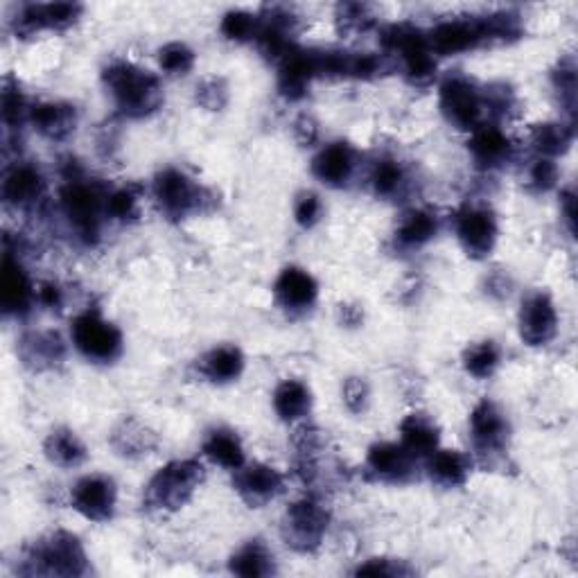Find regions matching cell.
<instances>
[{"label":"cell","instance_id":"ba28073f","mask_svg":"<svg viewBox=\"0 0 578 578\" xmlns=\"http://www.w3.org/2000/svg\"><path fill=\"white\" fill-rule=\"evenodd\" d=\"M439 106L443 118L461 129L473 134L482 125H486V106H484V89L461 72H452L439 86Z\"/></svg>","mask_w":578,"mask_h":578},{"label":"cell","instance_id":"d6986e66","mask_svg":"<svg viewBox=\"0 0 578 578\" xmlns=\"http://www.w3.org/2000/svg\"><path fill=\"white\" fill-rule=\"evenodd\" d=\"M233 486L251 509H263L282 493L285 479L276 467L267 463H244L240 470H235Z\"/></svg>","mask_w":578,"mask_h":578},{"label":"cell","instance_id":"5bb4252c","mask_svg":"<svg viewBox=\"0 0 578 578\" xmlns=\"http://www.w3.org/2000/svg\"><path fill=\"white\" fill-rule=\"evenodd\" d=\"M3 201L14 210H34L48 195V181L39 165L16 161L3 174Z\"/></svg>","mask_w":578,"mask_h":578},{"label":"cell","instance_id":"c3c4849f","mask_svg":"<svg viewBox=\"0 0 578 578\" xmlns=\"http://www.w3.org/2000/svg\"><path fill=\"white\" fill-rule=\"evenodd\" d=\"M36 301L48 310H59L63 305V289L57 282H42L36 289Z\"/></svg>","mask_w":578,"mask_h":578},{"label":"cell","instance_id":"f1b7e54d","mask_svg":"<svg viewBox=\"0 0 578 578\" xmlns=\"http://www.w3.org/2000/svg\"><path fill=\"white\" fill-rule=\"evenodd\" d=\"M204 456H208L215 465H220L224 470H240L246 463V454H244V446L238 437V431L229 429V427H215L206 434L204 439Z\"/></svg>","mask_w":578,"mask_h":578},{"label":"cell","instance_id":"8d00e7d4","mask_svg":"<svg viewBox=\"0 0 578 578\" xmlns=\"http://www.w3.org/2000/svg\"><path fill=\"white\" fill-rule=\"evenodd\" d=\"M142 188L138 184H127L108 193L106 197V220L118 224H131L140 217Z\"/></svg>","mask_w":578,"mask_h":578},{"label":"cell","instance_id":"9c48e42d","mask_svg":"<svg viewBox=\"0 0 578 578\" xmlns=\"http://www.w3.org/2000/svg\"><path fill=\"white\" fill-rule=\"evenodd\" d=\"M328 522L331 516L325 506L314 497H303L285 511L280 535L287 547L299 554H312L321 547L325 533H328Z\"/></svg>","mask_w":578,"mask_h":578},{"label":"cell","instance_id":"277c9868","mask_svg":"<svg viewBox=\"0 0 578 578\" xmlns=\"http://www.w3.org/2000/svg\"><path fill=\"white\" fill-rule=\"evenodd\" d=\"M384 55L395 59L414 86H429L437 78V55L429 48L427 32L414 23H393L382 30Z\"/></svg>","mask_w":578,"mask_h":578},{"label":"cell","instance_id":"44dd1931","mask_svg":"<svg viewBox=\"0 0 578 578\" xmlns=\"http://www.w3.org/2000/svg\"><path fill=\"white\" fill-rule=\"evenodd\" d=\"M32 129L42 138L50 142H61L76 134L80 125V112L76 104L61 102V100H48V102H36L30 108V120Z\"/></svg>","mask_w":578,"mask_h":578},{"label":"cell","instance_id":"4fadbf2b","mask_svg":"<svg viewBox=\"0 0 578 578\" xmlns=\"http://www.w3.org/2000/svg\"><path fill=\"white\" fill-rule=\"evenodd\" d=\"M70 504L91 522H108L118 509L116 482L106 475H86L72 486Z\"/></svg>","mask_w":578,"mask_h":578},{"label":"cell","instance_id":"484cf974","mask_svg":"<svg viewBox=\"0 0 578 578\" xmlns=\"http://www.w3.org/2000/svg\"><path fill=\"white\" fill-rule=\"evenodd\" d=\"M427 477L441 488H461L473 473V459L459 450H437L427 456Z\"/></svg>","mask_w":578,"mask_h":578},{"label":"cell","instance_id":"4316f807","mask_svg":"<svg viewBox=\"0 0 578 578\" xmlns=\"http://www.w3.org/2000/svg\"><path fill=\"white\" fill-rule=\"evenodd\" d=\"M441 427L431 416L414 412L401 423V446L418 461L439 450Z\"/></svg>","mask_w":578,"mask_h":578},{"label":"cell","instance_id":"d4e9b609","mask_svg":"<svg viewBox=\"0 0 578 578\" xmlns=\"http://www.w3.org/2000/svg\"><path fill=\"white\" fill-rule=\"evenodd\" d=\"M244 367H246L244 352L235 344L215 346L206 355H201L197 361L199 375L212 384H231L240 380V375L244 373Z\"/></svg>","mask_w":578,"mask_h":578},{"label":"cell","instance_id":"7a4b0ae2","mask_svg":"<svg viewBox=\"0 0 578 578\" xmlns=\"http://www.w3.org/2000/svg\"><path fill=\"white\" fill-rule=\"evenodd\" d=\"M104 89L125 118H148L163 104V86L154 72L131 61H112L102 70Z\"/></svg>","mask_w":578,"mask_h":578},{"label":"cell","instance_id":"9a60e30c","mask_svg":"<svg viewBox=\"0 0 578 578\" xmlns=\"http://www.w3.org/2000/svg\"><path fill=\"white\" fill-rule=\"evenodd\" d=\"M518 328L524 344L540 348L558 335V310L547 292H533L522 301Z\"/></svg>","mask_w":578,"mask_h":578},{"label":"cell","instance_id":"30bf717a","mask_svg":"<svg viewBox=\"0 0 578 578\" xmlns=\"http://www.w3.org/2000/svg\"><path fill=\"white\" fill-rule=\"evenodd\" d=\"M456 240L467 258L484 261L497 246L499 222L490 206L465 204L454 217Z\"/></svg>","mask_w":578,"mask_h":578},{"label":"cell","instance_id":"8992f818","mask_svg":"<svg viewBox=\"0 0 578 578\" xmlns=\"http://www.w3.org/2000/svg\"><path fill=\"white\" fill-rule=\"evenodd\" d=\"M152 195L170 222H184L193 215L206 212L212 204L210 190L178 167H165L154 176Z\"/></svg>","mask_w":578,"mask_h":578},{"label":"cell","instance_id":"cb8c5ba5","mask_svg":"<svg viewBox=\"0 0 578 578\" xmlns=\"http://www.w3.org/2000/svg\"><path fill=\"white\" fill-rule=\"evenodd\" d=\"M441 231V217L437 210L414 206L403 212L395 227V242L401 248H420L429 244Z\"/></svg>","mask_w":578,"mask_h":578},{"label":"cell","instance_id":"2e32d148","mask_svg":"<svg viewBox=\"0 0 578 578\" xmlns=\"http://www.w3.org/2000/svg\"><path fill=\"white\" fill-rule=\"evenodd\" d=\"M274 299L287 314H308L319 301V282L303 267H285L274 282Z\"/></svg>","mask_w":578,"mask_h":578},{"label":"cell","instance_id":"6da1fadb","mask_svg":"<svg viewBox=\"0 0 578 578\" xmlns=\"http://www.w3.org/2000/svg\"><path fill=\"white\" fill-rule=\"evenodd\" d=\"M106 197L108 190L100 181L89 178L80 167L63 174V186L59 190V208L66 222L82 244L93 246L102 235L106 222Z\"/></svg>","mask_w":578,"mask_h":578},{"label":"cell","instance_id":"ab89813d","mask_svg":"<svg viewBox=\"0 0 578 578\" xmlns=\"http://www.w3.org/2000/svg\"><path fill=\"white\" fill-rule=\"evenodd\" d=\"M197 63L195 50L184 42H170L159 50V66L170 78H186Z\"/></svg>","mask_w":578,"mask_h":578},{"label":"cell","instance_id":"836d02e7","mask_svg":"<svg viewBox=\"0 0 578 578\" xmlns=\"http://www.w3.org/2000/svg\"><path fill=\"white\" fill-rule=\"evenodd\" d=\"M369 184L375 197L391 201L407 193L409 172L397 159H380L369 174Z\"/></svg>","mask_w":578,"mask_h":578},{"label":"cell","instance_id":"681fc988","mask_svg":"<svg viewBox=\"0 0 578 578\" xmlns=\"http://www.w3.org/2000/svg\"><path fill=\"white\" fill-rule=\"evenodd\" d=\"M294 136L299 140L301 148H312V144L319 140V125L312 116H301L294 123Z\"/></svg>","mask_w":578,"mask_h":578},{"label":"cell","instance_id":"ffe728a7","mask_svg":"<svg viewBox=\"0 0 578 578\" xmlns=\"http://www.w3.org/2000/svg\"><path fill=\"white\" fill-rule=\"evenodd\" d=\"M418 459L401 443H375L367 454V470L375 482L382 484H409L416 477Z\"/></svg>","mask_w":578,"mask_h":578},{"label":"cell","instance_id":"f35d334b","mask_svg":"<svg viewBox=\"0 0 578 578\" xmlns=\"http://www.w3.org/2000/svg\"><path fill=\"white\" fill-rule=\"evenodd\" d=\"M220 32L224 34L227 42L251 44V42L258 39L261 16L244 12V10H231L224 14V19L220 23Z\"/></svg>","mask_w":578,"mask_h":578},{"label":"cell","instance_id":"d6a6232c","mask_svg":"<svg viewBox=\"0 0 578 578\" xmlns=\"http://www.w3.org/2000/svg\"><path fill=\"white\" fill-rule=\"evenodd\" d=\"M112 446L120 456L138 459L157 448V434L136 418H125L112 434Z\"/></svg>","mask_w":578,"mask_h":578},{"label":"cell","instance_id":"8fae6325","mask_svg":"<svg viewBox=\"0 0 578 578\" xmlns=\"http://www.w3.org/2000/svg\"><path fill=\"white\" fill-rule=\"evenodd\" d=\"M467 425H470V439H473L475 452L482 459L495 461L506 452V448H509L511 423L499 409V405L488 401V397L477 403L475 409L470 412Z\"/></svg>","mask_w":578,"mask_h":578},{"label":"cell","instance_id":"4dcf8cb0","mask_svg":"<svg viewBox=\"0 0 578 578\" xmlns=\"http://www.w3.org/2000/svg\"><path fill=\"white\" fill-rule=\"evenodd\" d=\"M312 409V391L301 380H282L274 391V412L282 423H299Z\"/></svg>","mask_w":578,"mask_h":578},{"label":"cell","instance_id":"bcb514c9","mask_svg":"<svg viewBox=\"0 0 578 578\" xmlns=\"http://www.w3.org/2000/svg\"><path fill=\"white\" fill-rule=\"evenodd\" d=\"M554 89L567 97V104L574 106V97H576V66L574 59H563L558 61V68L554 70Z\"/></svg>","mask_w":578,"mask_h":578},{"label":"cell","instance_id":"74e56055","mask_svg":"<svg viewBox=\"0 0 578 578\" xmlns=\"http://www.w3.org/2000/svg\"><path fill=\"white\" fill-rule=\"evenodd\" d=\"M378 25V16L367 3H342L335 10V27L342 36H361Z\"/></svg>","mask_w":578,"mask_h":578},{"label":"cell","instance_id":"3957f363","mask_svg":"<svg viewBox=\"0 0 578 578\" xmlns=\"http://www.w3.org/2000/svg\"><path fill=\"white\" fill-rule=\"evenodd\" d=\"M19 571L27 576H84L89 556L78 535L55 531L32 542Z\"/></svg>","mask_w":578,"mask_h":578},{"label":"cell","instance_id":"83f0119b","mask_svg":"<svg viewBox=\"0 0 578 578\" xmlns=\"http://www.w3.org/2000/svg\"><path fill=\"white\" fill-rule=\"evenodd\" d=\"M21 357L27 367L34 371H46L55 369L66 355V346L61 337L53 331H42V333H30L21 339Z\"/></svg>","mask_w":578,"mask_h":578},{"label":"cell","instance_id":"e0dca14e","mask_svg":"<svg viewBox=\"0 0 578 578\" xmlns=\"http://www.w3.org/2000/svg\"><path fill=\"white\" fill-rule=\"evenodd\" d=\"M359 167V154L346 140L323 144L312 159V174L328 188H346Z\"/></svg>","mask_w":578,"mask_h":578},{"label":"cell","instance_id":"f546056e","mask_svg":"<svg viewBox=\"0 0 578 578\" xmlns=\"http://www.w3.org/2000/svg\"><path fill=\"white\" fill-rule=\"evenodd\" d=\"M44 454L53 465H57L61 470H76V467L84 465L89 459V450L82 443V439L78 437L76 431L66 429V427L53 429L48 434L46 441H44Z\"/></svg>","mask_w":578,"mask_h":578},{"label":"cell","instance_id":"7c38bea8","mask_svg":"<svg viewBox=\"0 0 578 578\" xmlns=\"http://www.w3.org/2000/svg\"><path fill=\"white\" fill-rule=\"evenodd\" d=\"M84 8L78 3H27L12 19V30L21 39L39 32H66L82 19Z\"/></svg>","mask_w":578,"mask_h":578},{"label":"cell","instance_id":"f6af8a7d","mask_svg":"<svg viewBox=\"0 0 578 578\" xmlns=\"http://www.w3.org/2000/svg\"><path fill=\"white\" fill-rule=\"evenodd\" d=\"M558 165L552 159H537L529 170V186L537 193H547L558 184Z\"/></svg>","mask_w":578,"mask_h":578},{"label":"cell","instance_id":"7bdbcfd3","mask_svg":"<svg viewBox=\"0 0 578 578\" xmlns=\"http://www.w3.org/2000/svg\"><path fill=\"white\" fill-rule=\"evenodd\" d=\"M323 210L325 208H323L321 197L316 193H312V190H303L294 199V222L301 229L310 231V229H314L321 222Z\"/></svg>","mask_w":578,"mask_h":578},{"label":"cell","instance_id":"7dc6e473","mask_svg":"<svg viewBox=\"0 0 578 578\" xmlns=\"http://www.w3.org/2000/svg\"><path fill=\"white\" fill-rule=\"evenodd\" d=\"M357 576H397V574H407L405 569H401L395 560L389 558H371L365 565H359L355 569Z\"/></svg>","mask_w":578,"mask_h":578},{"label":"cell","instance_id":"f907efd6","mask_svg":"<svg viewBox=\"0 0 578 578\" xmlns=\"http://www.w3.org/2000/svg\"><path fill=\"white\" fill-rule=\"evenodd\" d=\"M560 210L565 215V222L569 227V231L574 233V222H576V201H574V193L565 190L560 197Z\"/></svg>","mask_w":578,"mask_h":578},{"label":"cell","instance_id":"60d3db41","mask_svg":"<svg viewBox=\"0 0 578 578\" xmlns=\"http://www.w3.org/2000/svg\"><path fill=\"white\" fill-rule=\"evenodd\" d=\"M30 108H32V104H27V97L23 95L21 86L5 80V84H3V123H5V129L8 131L21 129V125L30 120Z\"/></svg>","mask_w":578,"mask_h":578},{"label":"cell","instance_id":"ac0fdd59","mask_svg":"<svg viewBox=\"0 0 578 578\" xmlns=\"http://www.w3.org/2000/svg\"><path fill=\"white\" fill-rule=\"evenodd\" d=\"M36 301V287L25 271L23 263L12 251H5L3 267H0V308L5 316H23Z\"/></svg>","mask_w":578,"mask_h":578},{"label":"cell","instance_id":"d590c367","mask_svg":"<svg viewBox=\"0 0 578 578\" xmlns=\"http://www.w3.org/2000/svg\"><path fill=\"white\" fill-rule=\"evenodd\" d=\"M461 361L467 375H473L475 380H488L501 367V348L497 346V342L484 339L467 346Z\"/></svg>","mask_w":578,"mask_h":578},{"label":"cell","instance_id":"e575fe53","mask_svg":"<svg viewBox=\"0 0 578 578\" xmlns=\"http://www.w3.org/2000/svg\"><path fill=\"white\" fill-rule=\"evenodd\" d=\"M531 148L542 157V159H556L565 154L571 142H574V127L565 123H542L535 125L529 134Z\"/></svg>","mask_w":578,"mask_h":578},{"label":"cell","instance_id":"ee69618b","mask_svg":"<svg viewBox=\"0 0 578 578\" xmlns=\"http://www.w3.org/2000/svg\"><path fill=\"white\" fill-rule=\"evenodd\" d=\"M344 405L352 414H365L371 403V386L365 378H348L342 386Z\"/></svg>","mask_w":578,"mask_h":578},{"label":"cell","instance_id":"b9f144b4","mask_svg":"<svg viewBox=\"0 0 578 578\" xmlns=\"http://www.w3.org/2000/svg\"><path fill=\"white\" fill-rule=\"evenodd\" d=\"M195 100L201 108H206V112H222L231 100L229 82L220 76L204 78L195 89Z\"/></svg>","mask_w":578,"mask_h":578},{"label":"cell","instance_id":"7402d4cb","mask_svg":"<svg viewBox=\"0 0 578 578\" xmlns=\"http://www.w3.org/2000/svg\"><path fill=\"white\" fill-rule=\"evenodd\" d=\"M316 78V53L297 46L278 63V93L287 102H301L310 93V86Z\"/></svg>","mask_w":578,"mask_h":578},{"label":"cell","instance_id":"52a82bcc","mask_svg":"<svg viewBox=\"0 0 578 578\" xmlns=\"http://www.w3.org/2000/svg\"><path fill=\"white\" fill-rule=\"evenodd\" d=\"M70 339L82 357L95 365H114L120 359L125 339L116 323L102 316L100 310H84L70 323Z\"/></svg>","mask_w":578,"mask_h":578},{"label":"cell","instance_id":"5b68a950","mask_svg":"<svg viewBox=\"0 0 578 578\" xmlns=\"http://www.w3.org/2000/svg\"><path fill=\"white\" fill-rule=\"evenodd\" d=\"M204 477L206 470L197 459L170 461L144 486V504L152 511L174 513L195 497Z\"/></svg>","mask_w":578,"mask_h":578},{"label":"cell","instance_id":"1f68e13d","mask_svg":"<svg viewBox=\"0 0 578 578\" xmlns=\"http://www.w3.org/2000/svg\"><path fill=\"white\" fill-rule=\"evenodd\" d=\"M229 569L235 576L244 578H263L276 571V560L271 550L263 540H246L244 545L231 556Z\"/></svg>","mask_w":578,"mask_h":578},{"label":"cell","instance_id":"603a6c76","mask_svg":"<svg viewBox=\"0 0 578 578\" xmlns=\"http://www.w3.org/2000/svg\"><path fill=\"white\" fill-rule=\"evenodd\" d=\"M467 150L482 170H499L504 165H509L516 157L513 140L506 136V131H501L499 125H490V123L482 125L479 129L470 134Z\"/></svg>","mask_w":578,"mask_h":578}]
</instances>
